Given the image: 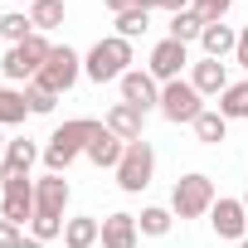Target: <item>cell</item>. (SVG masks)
I'll return each mask as SVG.
<instances>
[{
  "label": "cell",
  "mask_w": 248,
  "mask_h": 248,
  "mask_svg": "<svg viewBox=\"0 0 248 248\" xmlns=\"http://www.w3.org/2000/svg\"><path fill=\"white\" fill-rule=\"evenodd\" d=\"M161 10H170V15H180V10H190V0H161Z\"/></svg>",
  "instance_id": "34"
},
{
  "label": "cell",
  "mask_w": 248,
  "mask_h": 248,
  "mask_svg": "<svg viewBox=\"0 0 248 248\" xmlns=\"http://www.w3.org/2000/svg\"><path fill=\"white\" fill-rule=\"evenodd\" d=\"M83 73L93 83H122V73H132V39L107 34L83 54Z\"/></svg>",
  "instance_id": "2"
},
{
  "label": "cell",
  "mask_w": 248,
  "mask_h": 248,
  "mask_svg": "<svg viewBox=\"0 0 248 248\" xmlns=\"http://www.w3.org/2000/svg\"><path fill=\"white\" fill-rule=\"evenodd\" d=\"M233 63H238V68L248 73V25L238 30V49H233Z\"/></svg>",
  "instance_id": "32"
},
{
  "label": "cell",
  "mask_w": 248,
  "mask_h": 248,
  "mask_svg": "<svg viewBox=\"0 0 248 248\" xmlns=\"http://www.w3.org/2000/svg\"><path fill=\"white\" fill-rule=\"evenodd\" d=\"M204 34V20L195 15V10H180V15H170V39H180V44H195Z\"/></svg>",
  "instance_id": "27"
},
{
  "label": "cell",
  "mask_w": 248,
  "mask_h": 248,
  "mask_svg": "<svg viewBox=\"0 0 248 248\" xmlns=\"http://www.w3.org/2000/svg\"><path fill=\"white\" fill-rule=\"evenodd\" d=\"M190 83H195L200 97H219V93L229 88V68H224L219 59H195V63H190Z\"/></svg>",
  "instance_id": "16"
},
{
  "label": "cell",
  "mask_w": 248,
  "mask_h": 248,
  "mask_svg": "<svg viewBox=\"0 0 248 248\" xmlns=\"http://www.w3.org/2000/svg\"><path fill=\"white\" fill-rule=\"evenodd\" d=\"M190 10H195L204 25H219V20L233 10V0H190Z\"/></svg>",
  "instance_id": "28"
},
{
  "label": "cell",
  "mask_w": 248,
  "mask_h": 248,
  "mask_svg": "<svg viewBox=\"0 0 248 248\" xmlns=\"http://www.w3.org/2000/svg\"><path fill=\"white\" fill-rule=\"evenodd\" d=\"M97 127H102V122H93V117H73V122H63V127L49 137V146H44V166H49V175H63L78 156H88V141H93Z\"/></svg>",
  "instance_id": "1"
},
{
  "label": "cell",
  "mask_w": 248,
  "mask_h": 248,
  "mask_svg": "<svg viewBox=\"0 0 248 248\" xmlns=\"http://www.w3.org/2000/svg\"><path fill=\"white\" fill-rule=\"evenodd\" d=\"M224 132H229V117H224V112L204 107V112L195 117V137H200L204 146H219V141H224Z\"/></svg>",
  "instance_id": "23"
},
{
  "label": "cell",
  "mask_w": 248,
  "mask_h": 248,
  "mask_svg": "<svg viewBox=\"0 0 248 248\" xmlns=\"http://www.w3.org/2000/svg\"><path fill=\"white\" fill-rule=\"evenodd\" d=\"M146 30H151V10H141V5H132V10L117 15V34L122 39H141Z\"/></svg>",
  "instance_id": "26"
},
{
  "label": "cell",
  "mask_w": 248,
  "mask_h": 248,
  "mask_svg": "<svg viewBox=\"0 0 248 248\" xmlns=\"http://www.w3.org/2000/svg\"><path fill=\"white\" fill-rule=\"evenodd\" d=\"M30 117V102H25V88H10L0 83V127H15V122Z\"/></svg>",
  "instance_id": "20"
},
{
  "label": "cell",
  "mask_w": 248,
  "mask_h": 248,
  "mask_svg": "<svg viewBox=\"0 0 248 248\" xmlns=\"http://www.w3.org/2000/svg\"><path fill=\"white\" fill-rule=\"evenodd\" d=\"M219 112H224L229 122H248V78H243V83H229V88L219 93Z\"/></svg>",
  "instance_id": "22"
},
{
  "label": "cell",
  "mask_w": 248,
  "mask_h": 248,
  "mask_svg": "<svg viewBox=\"0 0 248 248\" xmlns=\"http://www.w3.org/2000/svg\"><path fill=\"white\" fill-rule=\"evenodd\" d=\"M30 25H34L39 34L59 30V25H63V0H34V5H30Z\"/></svg>",
  "instance_id": "24"
},
{
  "label": "cell",
  "mask_w": 248,
  "mask_h": 248,
  "mask_svg": "<svg viewBox=\"0 0 248 248\" xmlns=\"http://www.w3.org/2000/svg\"><path fill=\"white\" fill-rule=\"evenodd\" d=\"M122 102H132V107H141V112H151V107H161V83L146 73V68H132V73H122Z\"/></svg>",
  "instance_id": "12"
},
{
  "label": "cell",
  "mask_w": 248,
  "mask_h": 248,
  "mask_svg": "<svg viewBox=\"0 0 248 248\" xmlns=\"http://www.w3.org/2000/svg\"><path fill=\"white\" fill-rule=\"evenodd\" d=\"M170 224H175V214H170L166 204H146V209L137 214V229H141L146 238H166V233H170Z\"/></svg>",
  "instance_id": "21"
},
{
  "label": "cell",
  "mask_w": 248,
  "mask_h": 248,
  "mask_svg": "<svg viewBox=\"0 0 248 248\" xmlns=\"http://www.w3.org/2000/svg\"><path fill=\"white\" fill-rule=\"evenodd\" d=\"M209 224H214V233H219V238H229V243L248 238V209H243V200H214Z\"/></svg>",
  "instance_id": "10"
},
{
  "label": "cell",
  "mask_w": 248,
  "mask_h": 248,
  "mask_svg": "<svg viewBox=\"0 0 248 248\" xmlns=\"http://www.w3.org/2000/svg\"><path fill=\"white\" fill-rule=\"evenodd\" d=\"M156 175V146L141 137V141H127V151H122L117 161V190L122 195H141Z\"/></svg>",
  "instance_id": "4"
},
{
  "label": "cell",
  "mask_w": 248,
  "mask_h": 248,
  "mask_svg": "<svg viewBox=\"0 0 248 248\" xmlns=\"http://www.w3.org/2000/svg\"><path fill=\"white\" fill-rule=\"evenodd\" d=\"M243 10H248V0H243Z\"/></svg>",
  "instance_id": "41"
},
{
  "label": "cell",
  "mask_w": 248,
  "mask_h": 248,
  "mask_svg": "<svg viewBox=\"0 0 248 248\" xmlns=\"http://www.w3.org/2000/svg\"><path fill=\"white\" fill-rule=\"evenodd\" d=\"M214 180L209 175H200V170H190V175H180L175 180V190H170V214L175 219H200V214H209L214 209Z\"/></svg>",
  "instance_id": "5"
},
{
  "label": "cell",
  "mask_w": 248,
  "mask_h": 248,
  "mask_svg": "<svg viewBox=\"0 0 248 248\" xmlns=\"http://www.w3.org/2000/svg\"><path fill=\"white\" fill-rule=\"evenodd\" d=\"M25 102H30V112H34V117H49V112H54V102H59V97H54V93H44V88H34V83H30V88H25Z\"/></svg>",
  "instance_id": "30"
},
{
  "label": "cell",
  "mask_w": 248,
  "mask_h": 248,
  "mask_svg": "<svg viewBox=\"0 0 248 248\" xmlns=\"http://www.w3.org/2000/svg\"><path fill=\"white\" fill-rule=\"evenodd\" d=\"M5 185V200H0V219H10V224H30L34 219V180L30 175H10V180H0Z\"/></svg>",
  "instance_id": "8"
},
{
  "label": "cell",
  "mask_w": 248,
  "mask_h": 248,
  "mask_svg": "<svg viewBox=\"0 0 248 248\" xmlns=\"http://www.w3.org/2000/svg\"><path fill=\"white\" fill-rule=\"evenodd\" d=\"M233 248H248V238H238V243H233Z\"/></svg>",
  "instance_id": "38"
},
{
  "label": "cell",
  "mask_w": 248,
  "mask_h": 248,
  "mask_svg": "<svg viewBox=\"0 0 248 248\" xmlns=\"http://www.w3.org/2000/svg\"><path fill=\"white\" fill-rule=\"evenodd\" d=\"M137 5H141V10H161V0H137Z\"/></svg>",
  "instance_id": "36"
},
{
  "label": "cell",
  "mask_w": 248,
  "mask_h": 248,
  "mask_svg": "<svg viewBox=\"0 0 248 248\" xmlns=\"http://www.w3.org/2000/svg\"><path fill=\"white\" fill-rule=\"evenodd\" d=\"M63 209H68V180H63V175H44V180H34V214L63 219Z\"/></svg>",
  "instance_id": "13"
},
{
  "label": "cell",
  "mask_w": 248,
  "mask_h": 248,
  "mask_svg": "<svg viewBox=\"0 0 248 248\" xmlns=\"http://www.w3.org/2000/svg\"><path fill=\"white\" fill-rule=\"evenodd\" d=\"M39 156H44V151H39L30 137H10L5 156H0V180H10V175H30V166H34Z\"/></svg>",
  "instance_id": "15"
},
{
  "label": "cell",
  "mask_w": 248,
  "mask_h": 248,
  "mask_svg": "<svg viewBox=\"0 0 248 248\" xmlns=\"http://www.w3.org/2000/svg\"><path fill=\"white\" fill-rule=\"evenodd\" d=\"M20 5H25V0H20ZM30 5H34V0H30Z\"/></svg>",
  "instance_id": "40"
},
{
  "label": "cell",
  "mask_w": 248,
  "mask_h": 248,
  "mask_svg": "<svg viewBox=\"0 0 248 248\" xmlns=\"http://www.w3.org/2000/svg\"><path fill=\"white\" fill-rule=\"evenodd\" d=\"M102 127H107L112 137H122V141H141V137H146V112L132 107V102H112L107 117H102Z\"/></svg>",
  "instance_id": "11"
},
{
  "label": "cell",
  "mask_w": 248,
  "mask_h": 248,
  "mask_svg": "<svg viewBox=\"0 0 248 248\" xmlns=\"http://www.w3.org/2000/svg\"><path fill=\"white\" fill-rule=\"evenodd\" d=\"M30 238H39V243H49V238H63V219L34 214V219H30Z\"/></svg>",
  "instance_id": "29"
},
{
  "label": "cell",
  "mask_w": 248,
  "mask_h": 248,
  "mask_svg": "<svg viewBox=\"0 0 248 248\" xmlns=\"http://www.w3.org/2000/svg\"><path fill=\"white\" fill-rule=\"evenodd\" d=\"M137 238H141V229H137V214H127V209H117V214H107L102 219V248H137Z\"/></svg>",
  "instance_id": "14"
},
{
  "label": "cell",
  "mask_w": 248,
  "mask_h": 248,
  "mask_svg": "<svg viewBox=\"0 0 248 248\" xmlns=\"http://www.w3.org/2000/svg\"><path fill=\"white\" fill-rule=\"evenodd\" d=\"M30 34H34L30 10H10V15H0V39H5V44H25Z\"/></svg>",
  "instance_id": "25"
},
{
  "label": "cell",
  "mask_w": 248,
  "mask_h": 248,
  "mask_svg": "<svg viewBox=\"0 0 248 248\" xmlns=\"http://www.w3.org/2000/svg\"><path fill=\"white\" fill-rule=\"evenodd\" d=\"M185 63H190V44H180V39H161L156 49H151V63H146V73L156 78V83H175L180 73H185Z\"/></svg>",
  "instance_id": "9"
},
{
  "label": "cell",
  "mask_w": 248,
  "mask_h": 248,
  "mask_svg": "<svg viewBox=\"0 0 248 248\" xmlns=\"http://www.w3.org/2000/svg\"><path fill=\"white\" fill-rule=\"evenodd\" d=\"M97 238H102V219H93V214L63 219V248H93Z\"/></svg>",
  "instance_id": "19"
},
{
  "label": "cell",
  "mask_w": 248,
  "mask_h": 248,
  "mask_svg": "<svg viewBox=\"0 0 248 248\" xmlns=\"http://www.w3.org/2000/svg\"><path fill=\"white\" fill-rule=\"evenodd\" d=\"M25 233H20V224H10V219H0V248H15Z\"/></svg>",
  "instance_id": "31"
},
{
  "label": "cell",
  "mask_w": 248,
  "mask_h": 248,
  "mask_svg": "<svg viewBox=\"0 0 248 248\" xmlns=\"http://www.w3.org/2000/svg\"><path fill=\"white\" fill-rule=\"evenodd\" d=\"M200 112H204V97L195 93L190 78L161 83V117H166V122H175V127H180V122H190V127H195V117H200Z\"/></svg>",
  "instance_id": "7"
},
{
  "label": "cell",
  "mask_w": 248,
  "mask_h": 248,
  "mask_svg": "<svg viewBox=\"0 0 248 248\" xmlns=\"http://www.w3.org/2000/svg\"><path fill=\"white\" fill-rule=\"evenodd\" d=\"M83 78V59H78V49H68V44H54V54H49V63L39 68V78H34V88H44V93H68L73 83Z\"/></svg>",
  "instance_id": "6"
},
{
  "label": "cell",
  "mask_w": 248,
  "mask_h": 248,
  "mask_svg": "<svg viewBox=\"0 0 248 248\" xmlns=\"http://www.w3.org/2000/svg\"><path fill=\"white\" fill-rule=\"evenodd\" d=\"M5 146H10V137H5V132H0V156H5Z\"/></svg>",
  "instance_id": "37"
},
{
  "label": "cell",
  "mask_w": 248,
  "mask_h": 248,
  "mask_svg": "<svg viewBox=\"0 0 248 248\" xmlns=\"http://www.w3.org/2000/svg\"><path fill=\"white\" fill-rule=\"evenodd\" d=\"M15 248H44V243H39V238H20Z\"/></svg>",
  "instance_id": "35"
},
{
  "label": "cell",
  "mask_w": 248,
  "mask_h": 248,
  "mask_svg": "<svg viewBox=\"0 0 248 248\" xmlns=\"http://www.w3.org/2000/svg\"><path fill=\"white\" fill-rule=\"evenodd\" d=\"M102 5H107L112 15H122V10H132V5H137V0H102Z\"/></svg>",
  "instance_id": "33"
},
{
  "label": "cell",
  "mask_w": 248,
  "mask_h": 248,
  "mask_svg": "<svg viewBox=\"0 0 248 248\" xmlns=\"http://www.w3.org/2000/svg\"><path fill=\"white\" fill-rule=\"evenodd\" d=\"M243 209H248V190H243Z\"/></svg>",
  "instance_id": "39"
},
{
  "label": "cell",
  "mask_w": 248,
  "mask_h": 248,
  "mask_svg": "<svg viewBox=\"0 0 248 248\" xmlns=\"http://www.w3.org/2000/svg\"><path fill=\"white\" fill-rule=\"evenodd\" d=\"M122 151H127V141H122V137H112L107 127H97V132H93V141H88V161H93L97 170H117Z\"/></svg>",
  "instance_id": "17"
},
{
  "label": "cell",
  "mask_w": 248,
  "mask_h": 248,
  "mask_svg": "<svg viewBox=\"0 0 248 248\" xmlns=\"http://www.w3.org/2000/svg\"><path fill=\"white\" fill-rule=\"evenodd\" d=\"M49 54H54V44L34 30L25 44H10V49H5V59H0V73H5V83H10V88H15V83H25V78L34 83V78H39V68L49 63Z\"/></svg>",
  "instance_id": "3"
},
{
  "label": "cell",
  "mask_w": 248,
  "mask_h": 248,
  "mask_svg": "<svg viewBox=\"0 0 248 248\" xmlns=\"http://www.w3.org/2000/svg\"><path fill=\"white\" fill-rule=\"evenodd\" d=\"M200 49H204V59H219V63H224V59L238 49V30H233V25H224V20H219V25H204Z\"/></svg>",
  "instance_id": "18"
}]
</instances>
